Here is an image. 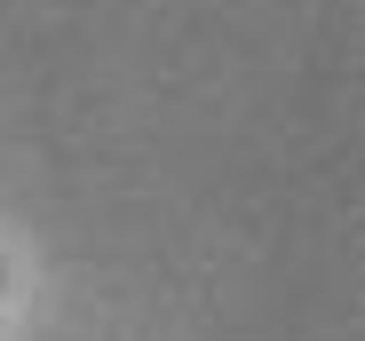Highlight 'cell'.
Instances as JSON below:
<instances>
[]
</instances>
